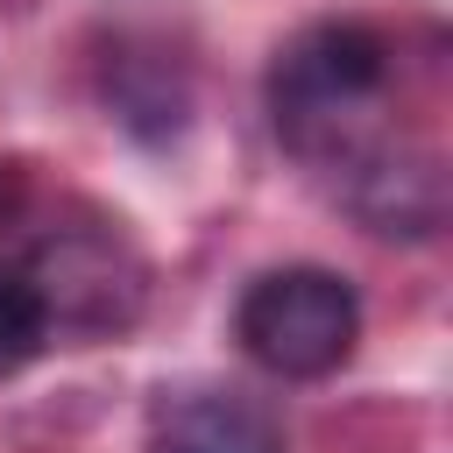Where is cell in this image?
I'll use <instances>...</instances> for the list:
<instances>
[{"mask_svg": "<svg viewBox=\"0 0 453 453\" xmlns=\"http://www.w3.org/2000/svg\"><path fill=\"white\" fill-rule=\"evenodd\" d=\"M28 290L42 304L50 340L78 333V340H106L120 326H134L142 311V262L120 234L106 226H57L35 255H28Z\"/></svg>", "mask_w": 453, "mask_h": 453, "instance_id": "cell-3", "label": "cell"}, {"mask_svg": "<svg viewBox=\"0 0 453 453\" xmlns=\"http://www.w3.org/2000/svg\"><path fill=\"white\" fill-rule=\"evenodd\" d=\"M389 92V42L368 21H311L269 64V120L276 134L326 170H347L368 149V113ZM382 142V134H375Z\"/></svg>", "mask_w": 453, "mask_h": 453, "instance_id": "cell-1", "label": "cell"}, {"mask_svg": "<svg viewBox=\"0 0 453 453\" xmlns=\"http://www.w3.org/2000/svg\"><path fill=\"white\" fill-rule=\"evenodd\" d=\"M149 453H283V425L248 389H170L149 411Z\"/></svg>", "mask_w": 453, "mask_h": 453, "instance_id": "cell-4", "label": "cell"}, {"mask_svg": "<svg viewBox=\"0 0 453 453\" xmlns=\"http://www.w3.org/2000/svg\"><path fill=\"white\" fill-rule=\"evenodd\" d=\"M234 340L241 354L276 375V382H319L333 368H347L354 340H361V297L340 269L319 262H283L262 269L241 304H234Z\"/></svg>", "mask_w": 453, "mask_h": 453, "instance_id": "cell-2", "label": "cell"}, {"mask_svg": "<svg viewBox=\"0 0 453 453\" xmlns=\"http://www.w3.org/2000/svg\"><path fill=\"white\" fill-rule=\"evenodd\" d=\"M42 347H50V326H42V304H35L28 276L21 269H0V382L21 375Z\"/></svg>", "mask_w": 453, "mask_h": 453, "instance_id": "cell-5", "label": "cell"}]
</instances>
